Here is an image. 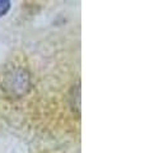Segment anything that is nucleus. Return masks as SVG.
I'll list each match as a JSON object with an SVG mask.
<instances>
[{"label":"nucleus","instance_id":"nucleus-3","mask_svg":"<svg viewBox=\"0 0 145 153\" xmlns=\"http://www.w3.org/2000/svg\"><path fill=\"white\" fill-rule=\"evenodd\" d=\"M10 9V1L9 0H0V17L5 16Z\"/></svg>","mask_w":145,"mask_h":153},{"label":"nucleus","instance_id":"nucleus-1","mask_svg":"<svg viewBox=\"0 0 145 153\" xmlns=\"http://www.w3.org/2000/svg\"><path fill=\"white\" fill-rule=\"evenodd\" d=\"M31 87V75L24 68H14L7 71L0 82V88L9 97H22Z\"/></svg>","mask_w":145,"mask_h":153},{"label":"nucleus","instance_id":"nucleus-2","mask_svg":"<svg viewBox=\"0 0 145 153\" xmlns=\"http://www.w3.org/2000/svg\"><path fill=\"white\" fill-rule=\"evenodd\" d=\"M70 101H71V107L72 110H76L78 114H80V85L78 84L75 88H72L71 91V97H70Z\"/></svg>","mask_w":145,"mask_h":153}]
</instances>
